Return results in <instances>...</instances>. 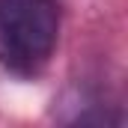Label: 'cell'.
<instances>
[{
    "label": "cell",
    "instance_id": "1",
    "mask_svg": "<svg viewBox=\"0 0 128 128\" xmlns=\"http://www.w3.org/2000/svg\"><path fill=\"white\" fill-rule=\"evenodd\" d=\"M57 33L54 0H0V66L9 74H39L54 54Z\"/></svg>",
    "mask_w": 128,
    "mask_h": 128
}]
</instances>
